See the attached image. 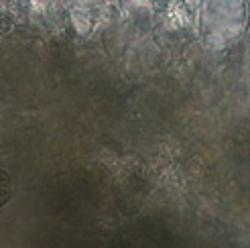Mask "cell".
I'll use <instances>...</instances> for the list:
<instances>
[{"instance_id": "obj_1", "label": "cell", "mask_w": 250, "mask_h": 248, "mask_svg": "<svg viewBox=\"0 0 250 248\" xmlns=\"http://www.w3.org/2000/svg\"><path fill=\"white\" fill-rule=\"evenodd\" d=\"M10 195H12V183H10V177H8V173H6V171L0 169V207L8 204Z\"/></svg>"}]
</instances>
